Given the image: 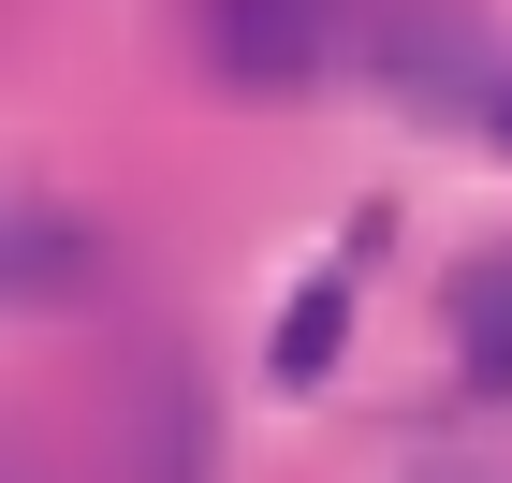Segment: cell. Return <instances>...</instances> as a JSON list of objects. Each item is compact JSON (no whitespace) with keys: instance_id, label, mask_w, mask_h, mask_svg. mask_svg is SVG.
<instances>
[{"instance_id":"7a4b0ae2","label":"cell","mask_w":512,"mask_h":483,"mask_svg":"<svg viewBox=\"0 0 512 483\" xmlns=\"http://www.w3.org/2000/svg\"><path fill=\"white\" fill-rule=\"evenodd\" d=\"M454 337H469V396H512V264L454 279Z\"/></svg>"},{"instance_id":"6da1fadb","label":"cell","mask_w":512,"mask_h":483,"mask_svg":"<svg viewBox=\"0 0 512 483\" xmlns=\"http://www.w3.org/2000/svg\"><path fill=\"white\" fill-rule=\"evenodd\" d=\"M205 59L235 88H308L337 59V15L322 0H205Z\"/></svg>"},{"instance_id":"5b68a950","label":"cell","mask_w":512,"mask_h":483,"mask_svg":"<svg viewBox=\"0 0 512 483\" xmlns=\"http://www.w3.org/2000/svg\"><path fill=\"white\" fill-rule=\"evenodd\" d=\"M498 147H512V74H498Z\"/></svg>"},{"instance_id":"3957f363","label":"cell","mask_w":512,"mask_h":483,"mask_svg":"<svg viewBox=\"0 0 512 483\" xmlns=\"http://www.w3.org/2000/svg\"><path fill=\"white\" fill-rule=\"evenodd\" d=\"M381 59H395V88H454V59H469V15H454V0H410Z\"/></svg>"},{"instance_id":"277c9868","label":"cell","mask_w":512,"mask_h":483,"mask_svg":"<svg viewBox=\"0 0 512 483\" xmlns=\"http://www.w3.org/2000/svg\"><path fill=\"white\" fill-rule=\"evenodd\" d=\"M337 337H352V293H337V279L293 293V308H278V381H322V366H337Z\"/></svg>"}]
</instances>
